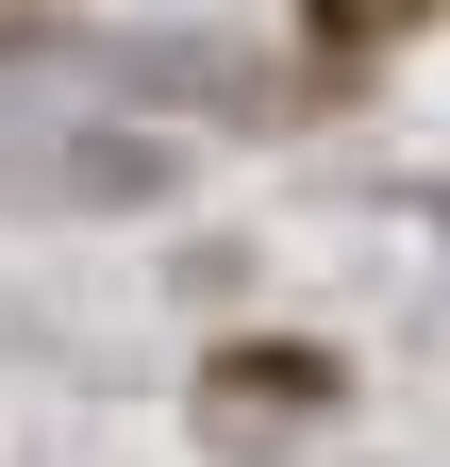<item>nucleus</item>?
I'll list each match as a JSON object with an SVG mask.
<instances>
[{
  "instance_id": "obj_3",
  "label": "nucleus",
  "mask_w": 450,
  "mask_h": 467,
  "mask_svg": "<svg viewBox=\"0 0 450 467\" xmlns=\"http://www.w3.org/2000/svg\"><path fill=\"white\" fill-rule=\"evenodd\" d=\"M384 17H417V0H317V34H384Z\"/></svg>"
},
{
  "instance_id": "obj_1",
  "label": "nucleus",
  "mask_w": 450,
  "mask_h": 467,
  "mask_svg": "<svg viewBox=\"0 0 450 467\" xmlns=\"http://www.w3.org/2000/svg\"><path fill=\"white\" fill-rule=\"evenodd\" d=\"M200 418L217 451H284V418H333V350H217Z\"/></svg>"
},
{
  "instance_id": "obj_2",
  "label": "nucleus",
  "mask_w": 450,
  "mask_h": 467,
  "mask_svg": "<svg viewBox=\"0 0 450 467\" xmlns=\"http://www.w3.org/2000/svg\"><path fill=\"white\" fill-rule=\"evenodd\" d=\"M67 201H167V134H84L67 150Z\"/></svg>"
}]
</instances>
